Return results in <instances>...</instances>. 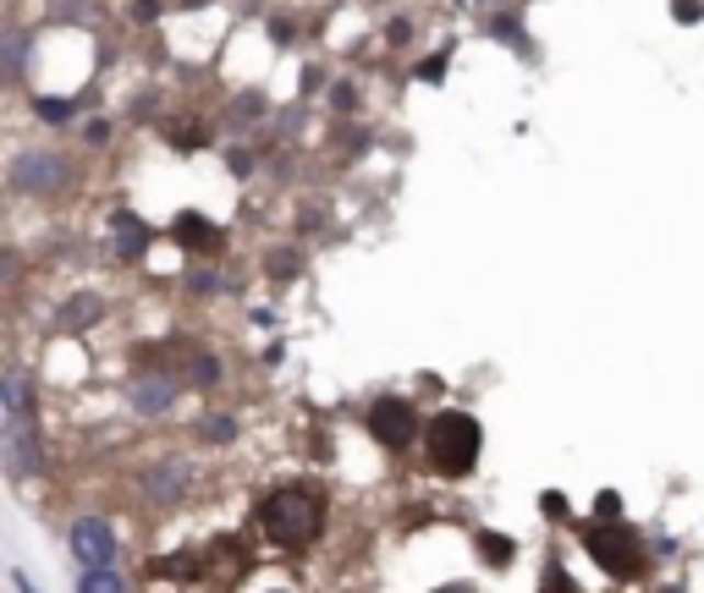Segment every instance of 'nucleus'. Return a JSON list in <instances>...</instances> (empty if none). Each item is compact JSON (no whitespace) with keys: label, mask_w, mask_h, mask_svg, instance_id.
Returning a JSON list of instances; mask_svg holds the SVG:
<instances>
[{"label":"nucleus","mask_w":704,"mask_h":593,"mask_svg":"<svg viewBox=\"0 0 704 593\" xmlns=\"http://www.w3.org/2000/svg\"><path fill=\"white\" fill-rule=\"evenodd\" d=\"M325 511H330V500H325L319 483H281V489L259 494L253 522H259L264 544L292 555V549H308L325 533Z\"/></svg>","instance_id":"obj_1"},{"label":"nucleus","mask_w":704,"mask_h":593,"mask_svg":"<svg viewBox=\"0 0 704 593\" xmlns=\"http://www.w3.org/2000/svg\"><path fill=\"white\" fill-rule=\"evenodd\" d=\"M424 451H430V472L441 478H468L485 456V429L474 412L463 407H441L424 429Z\"/></svg>","instance_id":"obj_2"},{"label":"nucleus","mask_w":704,"mask_h":593,"mask_svg":"<svg viewBox=\"0 0 704 593\" xmlns=\"http://www.w3.org/2000/svg\"><path fill=\"white\" fill-rule=\"evenodd\" d=\"M578 538H583L589 560H594L605 577H616V582H638V577L649 571V549H655V544H644L627 522H583Z\"/></svg>","instance_id":"obj_3"},{"label":"nucleus","mask_w":704,"mask_h":593,"mask_svg":"<svg viewBox=\"0 0 704 593\" xmlns=\"http://www.w3.org/2000/svg\"><path fill=\"white\" fill-rule=\"evenodd\" d=\"M72 176H78L72 160L61 149H45V144L18 149L12 166H7V187L18 198H61V193H72Z\"/></svg>","instance_id":"obj_4"},{"label":"nucleus","mask_w":704,"mask_h":593,"mask_svg":"<svg viewBox=\"0 0 704 593\" xmlns=\"http://www.w3.org/2000/svg\"><path fill=\"white\" fill-rule=\"evenodd\" d=\"M364 423H370V434H375V445H381V451H408V445L430 429V423L419 418V407H413V401H402V396H381V401L370 407V418H364Z\"/></svg>","instance_id":"obj_5"},{"label":"nucleus","mask_w":704,"mask_h":593,"mask_svg":"<svg viewBox=\"0 0 704 593\" xmlns=\"http://www.w3.org/2000/svg\"><path fill=\"white\" fill-rule=\"evenodd\" d=\"M182 396V374H166V368H144L127 379V407L138 418H166Z\"/></svg>","instance_id":"obj_6"},{"label":"nucleus","mask_w":704,"mask_h":593,"mask_svg":"<svg viewBox=\"0 0 704 593\" xmlns=\"http://www.w3.org/2000/svg\"><path fill=\"white\" fill-rule=\"evenodd\" d=\"M188 489H193V461H188V456L166 451V456H155V461L144 467V500L177 505V500H188Z\"/></svg>","instance_id":"obj_7"},{"label":"nucleus","mask_w":704,"mask_h":593,"mask_svg":"<svg viewBox=\"0 0 704 593\" xmlns=\"http://www.w3.org/2000/svg\"><path fill=\"white\" fill-rule=\"evenodd\" d=\"M67 544H72V555H78V566L83 571H94V566H111L116 560V527L105 522V516H78L72 522V533H67Z\"/></svg>","instance_id":"obj_8"},{"label":"nucleus","mask_w":704,"mask_h":593,"mask_svg":"<svg viewBox=\"0 0 704 593\" xmlns=\"http://www.w3.org/2000/svg\"><path fill=\"white\" fill-rule=\"evenodd\" d=\"M0 451H7V472L12 478L45 472V434H39V423H7V429H0Z\"/></svg>","instance_id":"obj_9"},{"label":"nucleus","mask_w":704,"mask_h":593,"mask_svg":"<svg viewBox=\"0 0 704 593\" xmlns=\"http://www.w3.org/2000/svg\"><path fill=\"white\" fill-rule=\"evenodd\" d=\"M166 237H171L177 248H188V253H220V248H226V231H220L209 215H198V209H182V215L166 226Z\"/></svg>","instance_id":"obj_10"},{"label":"nucleus","mask_w":704,"mask_h":593,"mask_svg":"<svg viewBox=\"0 0 704 593\" xmlns=\"http://www.w3.org/2000/svg\"><path fill=\"white\" fill-rule=\"evenodd\" d=\"M111 237H116V259L122 264H144L149 248H155V226L144 215H133V209H116L111 215Z\"/></svg>","instance_id":"obj_11"},{"label":"nucleus","mask_w":704,"mask_h":593,"mask_svg":"<svg viewBox=\"0 0 704 593\" xmlns=\"http://www.w3.org/2000/svg\"><path fill=\"white\" fill-rule=\"evenodd\" d=\"M29 56H34V34H29L23 23H7V34H0V78H7V83H23Z\"/></svg>","instance_id":"obj_12"},{"label":"nucleus","mask_w":704,"mask_h":593,"mask_svg":"<svg viewBox=\"0 0 704 593\" xmlns=\"http://www.w3.org/2000/svg\"><path fill=\"white\" fill-rule=\"evenodd\" d=\"M474 549H479V560L496 566V571H507V566L518 560V544H512L507 533H496V527H479V533H474Z\"/></svg>","instance_id":"obj_13"},{"label":"nucleus","mask_w":704,"mask_h":593,"mask_svg":"<svg viewBox=\"0 0 704 593\" xmlns=\"http://www.w3.org/2000/svg\"><path fill=\"white\" fill-rule=\"evenodd\" d=\"M485 34H490V39H507V45H518L523 56L534 50V45H529V34H523V23H518V12H490V18H485Z\"/></svg>","instance_id":"obj_14"},{"label":"nucleus","mask_w":704,"mask_h":593,"mask_svg":"<svg viewBox=\"0 0 704 593\" xmlns=\"http://www.w3.org/2000/svg\"><path fill=\"white\" fill-rule=\"evenodd\" d=\"M34 116H39L45 127H67V122L78 116V100H67V94H39V100H34Z\"/></svg>","instance_id":"obj_15"},{"label":"nucleus","mask_w":704,"mask_h":593,"mask_svg":"<svg viewBox=\"0 0 704 593\" xmlns=\"http://www.w3.org/2000/svg\"><path fill=\"white\" fill-rule=\"evenodd\" d=\"M100 313H105V303H100L94 292H78V297L61 308V324H67V330H83V324H94Z\"/></svg>","instance_id":"obj_16"},{"label":"nucleus","mask_w":704,"mask_h":593,"mask_svg":"<svg viewBox=\"0 0 704 593\" xmlns=\"http://www.w3.org/2000/svg\"><path fill=\"white\" fill-rule=\"evenodd\" d=\"M325 105H330L336 116H359V111H364V89L341 78V83H330V89H325Z\"/></svg>","instance_id":"obj_17"},{"label":"nucleus","mask_w":704,"mask_h":593,"mask_svg":"<svg viewBox=\"0 0 704 593\" xmlns=\"http://www.w3.org/2000/svg\"><path fill=\"white\" fill-rule=\"evenodd\" d=\"M226 379V363L220 357H209V352H198L193 363H188V385H198V390H215Z\"/></svg>","instance_id":"obj_18"},{"label":"nucleus","mask_w":704,"mask_h":593,"mask_svg":"<svg viewBox=\"0 0 704 593\" xmlns=\"http://www.w3.org/2000/svg\"><path fill=\"white\" fill-rule=\"evenodd\" d=\"M78 593H127V582H122L116 566H94V571L78 577Z\"/></svg>","instance_id":"obj_19"},{"label":"nucleus","mask_w":704,"mask_h":593,"mask_svg":"<svg viewBox=\"0 0 704 593\" xmlns=\"http://www.w3.org/2000/svg\"><path fill=\"white\" fill-rule=\"evenodd\" d=\"M226 286H231V281H226L220 270H209V264H193V270H188V292H193V297H215V292H226Z\"/></svg>","instance_id":"obj_20"},{"label":"nucleus","mask_w":704,"mask_h":593,"mask_svg":"<svg viewBox=\"0 0 704 593\" xmlns=\"http://www.w3.org/2000/svg\"><path fill=\"white\" fill-rule=\"evenodd\" d=\"M446 72H452V50H430V56L413 67L419 83H446Z\"/></svg>","instance_id":"obj_21"},{"label":"nucleus","mask_w":704,"mask_h":593,"mask_svg":"<svg viewBox=\"0 0 704 593\" xmlns=\"http://www.w3.org/2000/svg\"><path fill=\"white\" fill-rule=\"evenodd\" d=\"M226 166H231V176H253V171L264 166V149H248V144H231V149H226Z\"/></svg>","instance_id":"obj_22"},{"label":"nucleus","mask_w":704,"mask_h":593,"mask_svg":"<svg viewBox=\"0 0 704 593\" xmlns=\"http://www.w3.org/2000/svg\"><path fill=\"white\" fill-rule=\"evenodd\" d=\"M198 434H204L209 445H226V440H237V418H226V412H209V418L198 423Z\"/></svg>","instance_id":"obj_23"},{"label":"nucleus","mask_w":704,"mask_h":593,"mask_svg":"<svg viewBox=\"0 0 704 593\" xmlns=\"http://www.w3.org/2000/svg\"><path fill=\"white\" fill-rule=\"evenodd\" d=\"M540 593H578V582L567 577L561 560H545V577H540Z\"/></svg>","instance_id":"obj_24"},{"label":"nucleus","mask_w":704,"mask_h":593,"mask_svg":"<svg viewBox=\"0 0 704 593\" xmlns=\"http://www.w3.org/2000/svg\"><path fill=\"white\" fill-rule=\"evenodd\" d=\"M231 116H237V122H264V116H270V100H259V94H242V100L231 105Z\"/></svg>","instance_id":"obj_25"},{"label":"nucleus","mask_w":704,"mask_h":593,"mask_svg":"<svg viewBox=\"0 0 704 593\" xmlns=\"http://www.w3.org/2000/svg\"><path fill=\"white\" fill-rule=\"evenodd\" d=\"M594 522H622V494L616 489H600L594 494Z\"/></svg>","instance_id":"obj_26"},{"label":"nucleus","mask_w":704,"mask_h":593,"mask_svg":"<svg viewBox=\"0 0 704 593\" xmlns=\"http://www.w3.org/2000/svg\"><path fill=\"white\" fill-rule=\"evenodd\" d=\"M671 18H677L682 28H693V23H704V0H671Z\"/></svg>","instance_id":"obj_27"},{"label":"nucleus","mask_w":704,"mask_h":593,"mask_svg":"<svg viewBox=\"0 0 704 593\" xmlns=\"http://www.w3.org/2000/svg\"><path fill=\"white\" fill-rule=\"evenodd\" d=\"M341 155H352V160H359V155H370V133H364V127L341 133Z\"/></svg>","instance_id":"obj_28"},{"label":"nucleus","mask_w":704,"mask_h":593,"mask_svg":"<svg viewBox=\"0 0 704 593\" xmlns=\"http://www.w3.org/2000/svg\"><path fill=\"white\" fill-rule=\"evenodd\" d=\"M540 511H545L550 522H567V494H556V489H545V494H540Z\"/></svg>","instance_id":"obj_29"},{"label":"nucleus","mask_w":704,"mask_h":593,"mask_svg":"<svg viewBox=\"0 0 704 593\" xmlns=\"http://www.w3.org/2000/svg\"><path fill=\"white\" fill-rule=\"evenodd\" d=\"M127 18H133L138 28H149V23L160 18V7H155V0H133V7H127Z\"/></svg>","instance_id":"obj_30"},{"label":"nucleus","mask_w":704,"mask_h":593,"mask_svg":"<svg viewBox=\"0 0 704 593\" xmlns=\"http://www.w3.org/2000/svg\"><path fill=\"white\" fill-rule=\"evenodd\" d=\"M386 39H391V45H408V39H413V18H391V23H386Z\"/></svg>","instance_id":"obj_31"},{"label":"nucleus","mask_w":704,"mask_h":593,"mask_svg":"<svg viewBox=\"0 0 704 593\" xmlns=\"http://www.w3.org/2000/svg\"><path fill=\"white\" fill-rule=\"evenodd\" d=\"M83 144H89V149H105V144H111V122H89V127H83Z\"/></svg>","instance_id":"obj_32"},{"label":"nucleus","mask_w":704,"mask_h":593,"mask_svg":"<svg viewBox=\"0 0 704 593\" xmlns=\"http://www.w3.org/2000/svg\"><path fill=\"white\" fill-rule=\"evenodd\" d=\"M325 89V67H303V94H319Z\"/></svg>","instance_id":"obj_33"},{"label":"nucleus","mask_w":704,"mask_h":593,"mask_svg":"<svg viewBox=\"0 0 704 593\" xmlns=\"http://www.w3.org/2000/svg\"><path fill=\"white\" fill-rule=\"evenodd\" d=\"M270 39H275V45H286V39H292V23H286V18H275V23H270Z\"/></svg>","instance_id":"obj_34"},{"label":"nucleus","mask_w":704,"mask_h":593,"mask_svg":"<svg viewBox=\"0 0 704 593\" xmlns=\"http://www.w3.org/2000/svg\"><path fill=\"white\" fill-rule=\"evenodd\" d=\"M435 593H474L468 582H452V588H435Z\"/></svg>","instance_id":"obj_35"},{"label":"nucleus","mask_w":704,"mask_h":593,"mask_svg":"<svg viewBox=\"0 0 704 593\" xmlns=\"http://www.w3.org/2000/svg\"><path fill=\"white\" fill-rule=\"evenodd\" d=\"M474 7H507V0H474Z\"/></svg>","instance_id":"obj_36"},{"label":"nucleus","mask_w":704,"mask_h":593,"mask_svg":"<svg viewBox=\"0 0 704 593\" xmlns=\"http://www.w3.org/2000/svg\"><path fill=\"white\" fill-rule=\"evenodd\" d=\"M666 593H682V588H677V582H666Z\"/></svg>","instance_id":"obj_37"}]
</instances>
